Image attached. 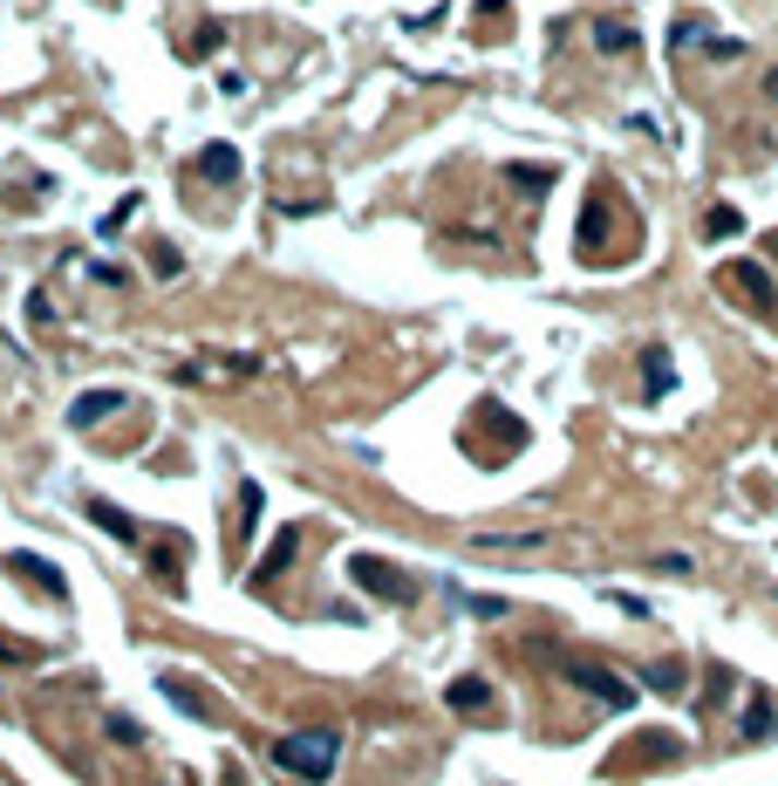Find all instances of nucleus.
I'll return each mask as SVG.
<instances>
[{
	"label": "nucleus",
	"mask_w": 778,
	"mask_h": 786,
	"mask_svg": "<svg viewBox=\"0 0 778 786\" xmlns=\"http://www.w3.org/2000/svg\"><path fill=\"white\" fill-rule=\"evenodd\" d=\"M335 759H342V731H288V739H273V766L280 773H294V779H328L335 773Z\"/></svg>",
	"instance_id": "nucleus-1"
},
{
	"label": "nucleus",
	"mask_w": 778,
	"mask_h": 786,
	"mask_svg": "<svg viewBox=\"0 0 778 786\" xmlns=\"http://www.w3.org/2000/svg\"><path fill=\"white\" fill-rule=\"evenodd\" d=\"M349 581L362 595H376V602H389V608H403V602H417V581H410L397 561H382V554H355L349 561Z\"/></svg>",
	"instance_id": "nucleus-2"
},
{
	"label": "nucleus",
	"mask_w": 778,
	"mask_h": 786,
	"mask_svg": "<svg viewBox=\"0 0 778 786\" xmlns=\"http://www.w3.org/2000/svg\"><path fill=\"white\" fill-rule=\"evenodd\" d=\"M717 281L731 288V294H744V309H758V315L778 309V288H771V274H765L758 261H731V267H717Z\"/></svg>",
	"instance_id": "nucleus-3"
},
{
	"label": "nucleus",
	"mask_w": 778,
	"mask_h": 786,
	"mask_svg": "<svg viewBox=\"0 0 778 786\" xmlns=\"http://www.w3.org/2000/svg\"><path fill=\"white\" fill-rule=\"evenodd\" d=\"M567 684H581V691L601 698L608 712H629V704H635V684H621V677L601 670V664H567Z\"/></svg>",
	"instance_id": "nucleus-4"
},
{
	"label": "nucleus",
	"mask_w": 778,
	"mask_h": 786,
	"mask_svg": "<svg viewBox=\"0 0 778 786\" xmlns=\"http://www.w3.org/2000/svg\"><path fill=\"white\" fill-rule=\"evenodd\" d=\"M744 739H751V746H771V739H778V698L765 691V684H758L751 704H744Z\"/></svg>",
	"instance_id": "nucleus-5"
},
{
	"label": "nucleus",
	"mask_w": 778,
	"mask_h": 786,
	"mask_svg": "<svg viewBox=\"0 0 778 786\" xmlns=\"http://www.w3.org/2000/svg\"><path fill=\"white\" fill-rule=\"evenodd\" d=\"M165 698L178 704V712H192V718H219V704L205 698V691H198V684H192L185 670H165Z\"/></svg>",
	"instance_id": "nucleus-6"
},
{
	"label": "nucleus",
	"mask_w": 778,
	"mask_h": 786,
	"mask_svg": "<svg viewBox=\"0 0 778 786\" xmlns=\"http://www.w3.org/2000/svg\"><path fill=\"white\" fill-rule=\"evenodd\" d=\"M642 684H648V691H662V698H683L690 670H683V656H662V664H648V670H642Z\"/></svg>",
	"instance_id": "nucleus-7"
},
{
	"label": "nucleus",
	"mask_w": 778,
	"mask_h": 786,
	"mask_svg": "<svg viewBox=\"0 0 778 786\" xmlns=\"http://www.w3.org/2000/svg\"><path fill=\"white\" fill-rule=\"evenodd\" d=\"M117 403H123V390H83L69 403V424H96V418H110Z\"/></svg>",
	"instance_id": "nucleus-8"
},
{
	"label": "nucleus",
	"mask_w": 778,
	"mask_h": 786,
	"mask_svg": "<svg viewBox=\"0 0 778 786\" xmlns=\"http://www.w3.org/2000/svg\"><path fill=\"white\" fill-rule=\"evenodd\" d=\"M198 179H219V185H232V179H240V150H232V144L198 150Z\"/></svg>",
	"instance_id": "nucleus-9"
},
{
	"label": "nucleus",
	"mask_w": 778,
	"mask_h": 786,
	"mask_svg": "<svg viewBox=\"0 0 778 786\" xmlns=\"http://www.w3.org/2000/svg\"><path fill=\"white\" fill-rule=\"evenodd\" d=\"M445 698H451V712H491V684L485 677H458Z\"/></svg>",
	"instance_id": "nucleus-10"
},
{
	"label": "nucleus",
	"mask_w": 778,
	"mask_h": 786,
	"mask_svg": "<svg viewBox=\"0 0 778 786\" xmlns=\"http://www.w3.org/2000/svg\"><path fill=\"white\" fill-rule=\"evenodd\" d=\"M14 575H35V589H41V595H56V602L69 595V581H62L56 568H48L41 554H14Z\"/></svg>",
	"instance_id": "nucleus-11"
},
{
	"label": "nucleus",
	"mask_w": 778,
	"mask_h": 786,
	"mask_svg": "<svg viewBox=\"0 0 778 786\" xmlns=\"http://www.w3.org/2000/svg\"><path fill=\"white\" fill-rule=\"evenodd\" d=\"M642 35L629 28V21H594V48H601V56H629Z\"/></svg>",
	"instance_id": "nucleus-12"
},
{
	"label": "nucleus",
	"mask_w": 778,
	"mask_h": 786,
	"mask_svg": "<svg viewBox=\"0 0 778 786\" xmlns=\"http://www.w3.org/2000/svg\"><path fill=\"white\" fill-rule=\"evenodd\" d=\"M608 240V198H587V213H581V253H594Z\"/></svg>",
	"instance_id": "nucleus-13"
},
{
	"label": "nucleus",
	"mask_w": 778,
	"mask_h": 786,
	"mask_svg": "<svg viewBox=\"0 0 778 786\" xmlns=\"http://www.w3.org/2000/svg\"><path fill=\"white\" fill-rule=\"evenodd\" d=\"M294 547H301V534H294V527H288V534H280V541L267 547V561H259V568H253V581H273L280 568H288V561H294Z\"/></svg>",
	"instance_id": "nucleus-14"
},
{
	"label": "nucleus",
	"mask_w": 778,
	"mask_h": 786,
	"mask_svg": "<svg viewBox=\"0 0 778 786\" xmlns=\"http://www.w3.org/2000/svg\"><path fill=\"white\" fill-rule=\"evenodd\" d=\"M642 363H648V397H669V390H677V370H669V349H642Z\"/></svg>",
	"instance_id": "nucleus-15"
},
{
	"label": "nucleus",
	"mask_w": 778,
	"mask_h": 786,
	"mask_svg": "<svg viewBox=\"0 0 778 786\" xmlns=\"http://www.w3.org/2000/svg\"><path fill=\"white\" fill-rule=\"evenodd\" d=\"M89 520L102 527V534H117V541H137V520H123L110 499H89Z\"/></svg>",
	"instance_id": "nucleus-16"
},
{
	"label": "nucleus",
	"mask_w": 778,
	"mask_h": 786,
	"mask_svg": "<svg viewBox=\"0 0 778 786\" xmlns=\"http://www.w3.org/2000/svg\"><path fill=\"white\" fill-rule=\"evenodd\" d=\"M506 179H512L519 192H547V185H554V165H506Z\"/></svg>",
	"instance_id": "nucleus-17"
},
{
	"label": "nucleus",
	"mask_w": 778,
	"mask_h": 786,
	"mask_svg": "<svg viewBox=\"0 0 778 786\" xmlns=\"http://www.w3.org/2000/svg\"><path fill=\"white\" fill-rule=\"evenodd\" d=\"M472 547H547V534H539V527H533V534H472Z\"/></svg>",
	"instance_id": "nucleus-18"
},
{
	"label": "nucleus",
	"mask_w": 778,
	"mask_h": 786,
	"mask_svg": "<svg viewBox=\"0 0 778 786\" xmlns=\"http://www.w3.org/2000/svg\"><path fill=\"white\" fill-rule=\"evenodd\" d=\"M642 759H648V766H656V759H677V731H642Z\"/></svg>",
	"instance_id": "nucleus-19"
},
{
	"label": "nucleus",
	"mask_w": 778,
	"mask_h": 786,
	"mask_svg": "<svg viewBox=\"0 0 778 786\" xmlns=\"http://www.w3.org/2000/svg\"><path fill=\"white\" fill-rule=\"evenodd\" d=\"M110 739H117V746H144V725L117 712V718H110Z\"/></svg>",
	"instance_id": "nucleus-20"
},
{
	"label": "nucleus",
	"mask_w": 778,
	"mask_h": 786,
	"mask_svg": "<svg viewBox=\"0 0 778 786\" xmlns=\"http://www.w3.org/2000/svg\"><path fill=\"white\" fill-rule=\"evenodd\" d=\"M738 226H744V219H738L731 206H717V213H710V240H731V233H738Z\"/></svg>",
	"instance_id": "nucleus-21"
},
{
	"label": "nucleus",
	"mask_w": 778,
	"mask_h": 786,
	"mask_svg": "<svg viewBox=\"0 0 778 786\" xmlns=\"http://www.w3.org/2000/svg\"><path fill=\"white\" fill-rule=\"evenodd\" d=\"M464 608H472V616H506L499 595H464Z\"/></svg>",
	"instance_id": "nucleus-22"
},
{
	"label": "nucleus",
	"mask_w": 778,
	"mask_h": 786,
	"mask_svg": "<svg viewBox=\"0 0 778 786\" xmlns=\"http://www.w3.org/2000/svg\"><path fill=\"white\" fill-rule=\"evenodd\" d=\"M14 656H21V650H8V643H0V664H14Z\"/></svg>",
	"instance_id": "nucleus-23"
},
{
	"label": "nucleus",
	"mask_w": 778,
	"mask_h": 786,
	"mask_svg": "<svg viewBox=\"0 0 778 786\" xmlns=\"http://www.w3.org/2000/svg\"><path fill=\"white\" fill-rule=\"evenodd\" d=\"M765 83H771V104H778V69H771V75H765Z\"/></svg>",
	"instance_id": "nucleus-24"
}]
</instances>
